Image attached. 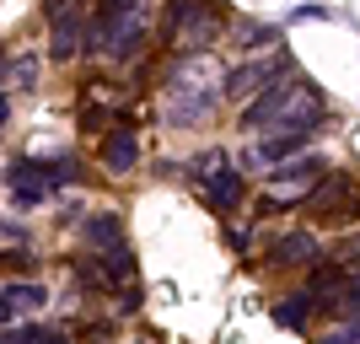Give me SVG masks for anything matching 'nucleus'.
I'll return each instance as SVG.
<instances>
[{
    "instance_id": "1",
    "label": "nucleus",
    "mask_w": 360,
    "mask_h": 344,
    "mask_svg": "<svg viewBox=\"0 0 360 344\" xmlns=\"http://www.w3.org/2000/svg\"><path fill=\"white\" fill-rule=\"evenodd\" d=\"M215 103H221V70H215L210 49L178 54V65L167 70V124L199 129V124H210Z\"/></svg>"
},
{
    "instance_id": "2",
    "label": "nucleus",
    "mask_w": 360,
    "mask_h": 344,
    "mask_svg": "<svg viewBox=\"0 0 360 344\" xmlns=\"http://www.w3.org/2000/svg\"><path fill=\"white\" fill-rule=\"evenodd\" d=\"M296 124H323V97L312 81H269V87L242 103V129L264 135V129H296Z\"/></svg>"
},
{
    "instance_id": "3",
    "label": "nucleus",
    "mask_w": 360,
    "mask_h": 344,
    "mask_svg": "<svg viewBox=\"0 0 360 344\" xmlns=\"http://www.w3.org/2000/svg\"><path fill=\"white\" fill-rule=\"evenodd\" d=\"M226 27V0H172L162 16V38L178 54H199L215 44V32Z\"/></svg>"
},
{
    "instance_id": "4",
    "label": "nucleus",
    "mask_w": 360,
    "mask_h": 344,
    "mask_svg": "<svg viewBox=\"0 0 360 344\" xmlns=\"http://www.w3.org/2000/svg\"><path fill=\"white\" fill-rule=\"evenodd\" d=\"M146 38H150V16H146V0H129L113 22H108V32H103V54H113V60H135L140 49H146Z\"/></svg>"
},
{
    "instance_id": "5",
    "label": "nucleus",
    "mask_w": 360,
    "mask_h": 344,
    "mask_svg": "<svg viewBox=\"0 0 360 344\" xmlns=\"http://www.w3.org/2000/svg\"><path fill=\"white\" fill-rule=\"evenodd\" d=\"M285 70H290L285 54H269V60H242L237 70H226V75H221V97H231V103H248V97H258L269 81H280Z\"/></svg>"
},
{
    "instance_id": "6",
    "label": "nucleus",
    "mask_w": 360,
    "mask_h": 344,
    "mask_svg": "<svg viewBox=\"0 0 360 344\" xmlns=\"http://www.w3.org/2000/svg\"><path fill=\"white\" fill-rule=\"evenodd\" d=\"M54 27V44H49V54L54 60H75V54H91V11H75L65 16V22H49Z\"/></svg>"
},
{
    "instance_id": "7",
    "label": "nucleus",
    "mask_w": 360,
    "mask_h": 344,
    "mask_svg": "<svg viewBox=\"0 0 360 344\" xmlns=\"http://www.w3.org/2000/svg\"><path fill=\"white\" fill-rule=\"evenodd\" d=\"M323 172H328L323 156H301V162H290V156H285V162L274 167V172H264V178H269L274 189H285V199H301L317 178H323Z\"/></svg>"
},
{
    "instance_id": "8",
    "label": "nucleus",
    "mask_w": 360,
    "mask_h": 344,
    "mask_svg": "<svg viewBox=\"0 0 360 344\" xmlns=\"http://www.w3.org/2000/svg\"><path fill=\"white\" fill-rule=\"evenodd\" d=\"M135 162H140V140H135V129L119 119L108 129V140H103V172L124 178V172H135Z\"/></svg>"
},
{
    "instance_id": "9",
    "label": "nucleus",
    "mask_w": 360,
    "mask_h": 344,
    "mask_svg": "<svg viewBox=\"0 0 360 344\" xmlns=\"http://www.w3.org/2000/svg\"><path fill=\"white\" fill-rule=\"evenodd\" d=\"M317 258H323V253H317V237H312V231H290V237H280L269 248L264 264H274V269H290V264H296V269H312Z\"/></svg>"
},
{
    "instance_id": "10",
    "label": "nucleus",
    "mask_w": 360,
    "mask_h": 344,
    "mask_svg": "<svg viewBox=\"0 0 360 344\" xmlns=\"http://www.w3.org/2000/svg\"><path fill=\"white\" fill-rule=\"evenodd\" d=\"M205 199H210L221 215H231V210L242 205V172L226 167V162H215L210 172H205Z\"/></svg>"
},
{
    "instance_id": "11",
    "label": "nucleus",
    "mask_w": 360,
    "mask_h": 344,
    "mask_svg": "<svg viewBox=\"0 0 360 344\" xmlns=\"http://www.w3.org/2000/svg\"><path fill=\"white\" fill-rule=\"evenodd\" d=\"M6 189L16 194V205H38V199L49 194L44 162H11V167H6Z\"/></svg>"
},
{
    "instance_id": "12",
    "label": "nucleus",
    "mask_w": 360,
    "mask_h": 344,
    "mask_svg": "<svg viewBox=\"0 0 360 344\" xmlns=\"http://www.w3.org/2000/svg\"><path fill=\"white\" fill-rule=\"evenodd\" d=\"M81 242H86L91 253H103V248L124 242V215H119V210H91L86 221H81Z\"/></svg>"
},
{
    "instance_id": "13",
    "label": "nucleus",
    "mask_w": 360,
    "mask_h": 344,
    "mask_svg": "<svg viewBox=\"0 0 360 344\" xmlns=\"http://www.w3.org/2000/svg\"><path fill=\"white\" fill-rule=\"evenodd\" d=\"M97 264H103V274L113 280V291H119L124 280H135V253H129V242H113V248H103V253H97Z\"/></svg>"
},
{
    "instance_id": "14",
    "label": "nucleus",
    "mask_w": 360,
    "mask_h": 344,
    "mask_svg": "<svg viewBox=\"0 0 360 344\" xmlns=\"http://www.w3.org/2000/svg\"><path fill=\"white\" fill-rule=\"evenodd\" d=\"M312 312H317V296L312 291H296V296H285L280 307H274V323H280V329H307Z\"/></svg>"
},
{
    "instance_id": "15",
    "label": "nucleus",
    "mask_w": 360,
    "mask_h": 344,
    "mask_svg": "<svg viewBox=\"0 0 360 344\" xmlns=\"http://www.w3.org/2000/svg\"><path fill=\"white\" fill-rule=\"evenodd\" d=\"M0 296L11 301V312H38V307L49 301V296H44V285H32V280H11Z\"/></svg>"
},
{
    "instance_id": "16",
    "label": "nucleus",
    "mask_w": 360,
    "mask_h": 344,
    "mask_svg": "<svg viewBox=\"0 0 360 344\" xmlns=\"http://www.w3.org/2000/svg\"><path fill=\"white\" fill-rule=\"evenodd\" d=\"M75 285H81V291H113V280L103 274L97 258H81V264H75Z\"/></svg>"
},
{
    "instance_id": "17",
    "label": "nucleus",
    "mask_w": 360,
    "mask_h": 344,
    "mask_svg": "<svg viewBox=\"0 0 360 344\" xmlns=\"http://www.w3.org/2000/svg\"><path fill=\"white\" fill-rule=\"evenodd\" d=\"M11 87H38V49H27V54H16L11 65Z\"/></svg>"
},
{
    "instance_id": "18",
    "label": "nucleus",
    "mask_w": 360,
    "mask_h": 344,
    "mask_svg": "<svg viewBox=\"0 0 360 344\" xmlns=\"http://www.w3.org/2000/svg\"><path fill=\"white\" fill-rule=\"evenodd\" d=\"M0 344H65V333H54V329H22V333H0Z\"/></svg>"
},
{
    "instance_id": "19",
    "label": "nucleus",
    "mask_w": 360,
    "mask_h": 344,
    "mask_svg": "<svg viewBox=\"0 0 360 344\" xmlns=\"http://www.w3.org/2000/svg\"><path fill=\"white\" fill-rule=\"evenodd\" d=\"M44 172H49V189H60V183H75V178H81V167H75L70 156H54V162H44Z\"/></svg>"
},
{
    "instance_id": "20",
    "label": "nucleus",
    "mask_w": 360,
    "mask_h": 344,
    "mask_svg": "<svg viewBox=\"0 0 360 344\" xmlns=\"http://www.w3.org/2000/svg\"><path fill=\"white\" fill-rule=\"evenodd\" d=\"M113 124H119V119H113L108 108H97V103L81 108V129H86V135H103V129H113Z\"/></svg>"
},
{
    "instance_id": "21",
    "label": "nucleus",
    "mask_w": 360,
    "mask_h": 344,
    "mask_svg": "<svg viewBox=\"0 0 360 344\" xmlns=\"http://www.w3.org/2000/svg\"><path fill=\"white\" fill-rule=\"evenodd\" d=\"M317 344H360V317H345L339 329H328Z\"/></svg>"
},
{
    "instance_id": "22",
    "label": "nucleus",
    "mask_w": 360,
    "mask_h": 344,
    "mask_svg": "<svg viewBox=\"0 0 360 344\" xmlns=\"http://www.w3.org/2000/svg\"><path fill=\"white\" fill-rule=\"evenodd\" d=\"M75 11H86V0H44V22H65Z\"/></svg>"
},
{
    "instance_id": "23",
    "label": "nucleus",
    "mask_w": 360,
    "mask_h": 344,
    "mask_svg": "<svg viewBox=\"0 0 360 344\" xmlns=\"http://www.w3.org/2000/svg\"><path fill=\"white\" fill-rule=\"evenodd\" d=\"M280 32L274 27H242V49H264V44H274Z\"/></svg>"
},
{
    "instance_id": "24",
    "label": "nucleus",
    "mask_w": 360,
    "mask_h": 344,
    "mask_svg": "<svg viewBox=\"0 0 360 344\" xmlns=\"http://www.w3.org/2000/svg\"><path fill=\"white\" fill-rule=\"evenodd\" d=\"M113 296H119V312H140V307H146V296H140V285H129V291H113Z\"/></svg>"
},
{
    "instance_id": "25",
    "label": "nucleus",
    "mask_w": 360,
    "mask_h": 344,
    "mask_svg": "<svg viewBox=\"0 0 360 344\" xmlns=\"http://www.w3.org/2000/svg\"><path fill=\"white\" fill-rule=\"evenodd\" d=\"M113 339V329L108 323H91V329H81V344H108Z\"/></svg>"
},
{
    "instance_id": "26",
    "label": "nucleus",
    "mask_w": 360,
    "mask_h": 344,
    "mask_svg": "<svg viewBox=\"0 0 360 344\" xmlns=\"http://www.w3.org/2000/svg\"><path fill=\"white\" fill-rule=\"evenodd\" d=\"M339 258H345V264H360V231L345 242V248H339Z\"/></svg>"
},
{
    "instance_id": "27",
    "label": "nucleus",
    "mask_w": 360,
    "mask_h": 344,
    "mask_svg": "<svg viewBox=\"0 0 360 344\" xmlns=\"http://www.w3.org/2000/svg\"><path fill=\"white\" fill-rule=\"evenodd\" d=\"M6 119H11V97L0 91V129H6Z\"/></svg>"
},
{
    "instance_id": "28",
    "label": "nucleus",
    "mask_w": 360,
    "mask_h": 344,
    "mask_svg": "<svg viewBox=\"0 0 360 344\" xmlns=\"http://www.w3.org/2000/svg\"><path fill=\"white\" fill-rule=\"evenodd\" d=\"M11 317H16V312H11V301L0 296V329H6V323H11Z\"/></svg>"
},
{
    "instance_id": "29",
    "label": "nucleus",
    "mask_w": 360,
    "mask_h": 344,
    "mask_svg": "<svg viewBox=\"0 0 360 344\" xmlns=\"http://www.w3.org/2000/svg\"><path fill=\"white\" fill-rule=\"evenodd\" d=\"M0 75H6V49H0Z\"/></svg>"
}]
</instances>
